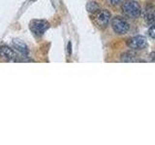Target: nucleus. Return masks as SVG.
Returning <instances> with one entry per match:
<instances>
[{"label": "nucleus", "instance_id": "obj_7", "mask_svg": "<svg viewBox=\"0 0 155 145\" xmlns=\"http://www.w3.org/2000/svg\"><path fill=\"white\" fill-rule=\"evenodd\" d=\"M0 57H2L3 59L12 61L15 60L17 56L12 48H10L9 47H0Z\"/></svg>", "mask_w": 155, "mask_h": 145}, {"label": "nucleus", "instance_id": "obj_1", "mask_svg": "<svg viewBox=\"0 0 155 145\" xmlns=\"http://www.w3.org/2000/svg\"><path fill=\"white\" fill-rule=\"evenodd\" d=\"M122 12L130 18H137L142 14L140 4L134 0H127L122 4Z\"/></svg>", "mask_w": 155, "mask_h": 145}, {"label": "nucleus", "instance_id": "obj_5", "mask_svg": "<svg viewBox=\"0 0 155 145\" xmlns=\"http://www.w3.org/2000/svg\"><path fill=\"white\" fill-rule=\"evenodd\" d=\"M126 45L134 50H140L147 47V41L143 36L138 35V36H134V37L129 38L127 42H126Z\"/></svg>", "mask_w": 155, "mask_h": 145}, {"label": "nucleus", "instance_id": "obj_8", "mask_svg": "<svg viewBox=\"0 0 155 145\" xmlns=\"http://www.w3.org/2000/svg\"><path fill=\"white\" fill-rule=\"evenodd\" d=\"M120 61L135 62V61H137V54L133 51H125L120 55Z\"/></svg>", "mask_w": 155, "mask_h": 145}, {"label": "nucleus", "instance_id": "obj_2", "mask_svg": "<svg viewBox=\"0 0 155 145\" xmlns=\"http://www.w3.org/2000/svg\"><path fill=\"white\" fill-rule=\"evenodd\" d=\"M110 13L106 9H99L96 13L93 14L92 21L95 23L97 27L104 29L108 26L109 22L110 21Z\"/></svg>", "mask_w": 155, "mask_h": 145}, {"label": "nucleus", "instance_id": "obj_3", "mask_svg": "<svg viewBox=\"0 0 155 145\" xmlns=\"http://www.w3.org/2000/svg\"><path fill=\"white\" fill-rule=\"evenodd\" d=\"M111 28L118 35H124L129 31V23L121 17H114L111 21Z\"/></svg>", "mask_w": 155, "mask_h": 145}, {"label": "nucleus", "instance_id": "obj_12", "mask_svg": "<svg viewBox=\"0 0 155 145\" xmlns=\"http://www.w3.org/2000/svg\"><path fill=\"white\" fill-rule=\"evenodd\" d=\"M122 0H107V2H108L110 5L111 6H116V5H119L121 3Z\"/></svg>", "mask_w": 155, "mask_h": 145}, {"label": "nucleus", "instance_id": "obj_4", "mask_svg": "<svg viewBox=\"0 0 155 145\" xmlns=\"http://www.w3.org/2000/svg\"><path fill=\"white\" fill-rule=\"evenodd\" d=\"M48 27H50V23L43 19H33L29 23L30 30L37 36H42L48 30Z\"/></svg>", "mask_w": 155, "mask_h": 145}, {"label": "nucleus", "instance_id": "obj_6", "mask_svg": "<svg viewBox=\"0 0 155 145\" xmlns=\"http://www.w3.org/2000/svg\"><path fill=\"white\" fill-rule=\"evenodd\" d=\"M143 18L145 19L148 24H154L155 23V8L152 5H147L143 11Z\"/></svg>", "mask_w": 155, "mask_h": 145}, {"label": "nucleus", "instance_id": "obj_13", "mask_svg": "<svg viewBox=\"0 0 155 145\" xmlns=\"http://www.w3.org/2000/svg\"><path fill=\"white\" fill-rule=\"evenodd\" d=\"M68 53H69V55H71V53H72V44H71V42L68 43Z\"/></svg>", "mask_w": 155, "mask_h": 145}, {"label": "nucleus", "instance_id": "obj_9", "mask_svg": "<svg viewBox=\"0 0 155 145\" xmlns=\"http://www.w3.org/2000/svg\"><path fill=\"white\" fill-rule=\"evenodd\" d=\"M13 43H14L15 47H16V50L18 52H21V54L26 55L27 53H28V48H27L26 45L23 42H21V40H14Z\"/></svg>", "mask_w": 155, "mask_h": 145}, {"label": "nucleus", "instance_id": "obj_10", "mask_svg": "<svg viewBox=\"0 0 155 145\" xmlns=\"http://www.w3.org/2000/svg\"><path fill=\"white\" fill-rule=\"evenodd\" d=\"M100 9V6H99V4L95 2V1H90L86 4V10H87V12L93 14L94 13H96L98 10Z\"/></svg>", "mask_w": 155, "mask_h": 145}, {"label": "nucleus", "instance_id": "obj_11", "mask_svg": "<svg viewBox=\"0 0 155 145\" xmlns=\"http://www.w3.org/2000/svg\"><path fill=\"white\" fill-rule=\"evenodd\" d=\"M148 34H149V36L155 39V23L154 24H151V26L149 27L148 29Z\"/></svg>", "mask_w": 155, "mask_h": 145}, {"label": "nucleus", "instance_id": "obj_14", "mask_svg": "<svg viewBox=\"0 0 155 145\" xmlns=\"http://www.w3.org/2000/svg\"><path fill=\"white\" fill-rule=\"evenodd\" d=\"M149 58H150V61H151V62H155V51L150 54Z\"/></svg>", "mask_w": 155, "mask_h": 145}]
</instances>
